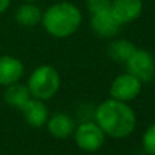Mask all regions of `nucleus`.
<instances>
[{"instance_id": "7ed1b4c3", "label": "nucleus", "mask_w": 155, "mask_h": 155, "mask_svg": "<svg viewBox=\"0 0 155 155\" xmlns=\"http://www.w3.org/2000/svg\"><path fill=\"white\" fill-rule=\"evenodd\" d=\"M26 87L32 97L47 102L58 94L61 74L52 64H40L30 73Z\"/></svg>"}, {"instance_id": "4468645a", "label": "nucleus", "mask_w": 155, "mask_h": 155, "mask_svg": "<svg viewBox=\"0 0 155 155\" xmlns=\"http://www.w3.org/2000/svg\"><path fill=\"white\" fill-rule=\"evenodd\" d=\"M136 50H137V47L135 45L133 41L126 40V38H117V40H113L111 44L108 45L107 52L113 61L125 64Z\"/></svg>"}, {"instance_id": "2eb2a0df", "label": "nucleus", "mask_w": 155, "mask_h": 155, "mask_svg": "<svg viewBox=\"0 0 155 155\" xmlns=\"http://www.w3.org/2000/svg\"><path fill=\"white\" fill-rule=\"evenodd\" d=\"M141 146L148 155H155V122L144 130L141 136Z\"/></svg>"}, {"instance_id": "0eeeda50", "label": "nucleus", "mask_w": 155, "mask_h": 155, "mask_svg": "<svg viewBox=\"0 0 155 155\" xmlns=\"http://www.w3.org/2000/svg\"><path fill=\"white\" fill-rule=\"evenodd\" d=\"M122 25L117 21L111 10L91 14V29L102 38H113L118 35Z\"/></svg>"}, {"instance_id": "a211bd4d", "label": "nucleus", "mask_w": 155, "mask_h": 155, "mask_svg": "<svg viewBox=\"0 0 155 155\" xmlns=\"http://www.w3.org/2000/svg\"><path fill=\"white\" fill-rule=\"evenodd\" d=\"M24 3H35V2H37V0H22Z\"/></svg>"}, {"instance_id": "423d86ee", "label": "nucleus", "mask_w": 155, "mask_h": 155, "mask_svg": "<svg viewBox=\"0 0 155 155\" xmlns=\"http://www.w3.org/2000/svg\"><path fill=\"white\" fill-rule=\"evenodd\" d=\"M126 71L137 77L141 82H148L155 77V58L150 51L137 50L125 63Z\"/></svg>"}, {"instance_id": "f3484780", "label": "nucleus", "mask_w": 155, "mask_h": 155, "mask_svg": "<svg viewBox=\"0 0 155 155\" xmlns=\"http://www.w3.org/2000/svg\"><path fill=\"white\" fill-rule=\"evenodd\" d=\"M11 6V0H0V15L4 14Z\"/></svg>"}, {"instance_id": "6e6552de", "label": "nucleus", "mask_w": 155, "mask_h": 155, "mask_svg": "<svg viewBox=\"0 0 155 155\" xmlns=\"http://www.w3.org/2000/svg\"><path fill=\"white\" fill-rule=\"evenodd\" d=\"M143 0H111V12L121 25L135 22L143 14Z\"/></svg>"}, {"instance_id": "f8f14e48", "label": "nucleus", "mask_w": 155, "mask_h": 155, "mask_svg": "<svg viewBox=\"0 0 155 155\" xmlns=\"http://www.w3.org/2000/svg\"><path fill=\"white\" fill-rule=\"evenodd\" d=\"M43 10L35 3H22L15 11V21L19 26L33 28L41 24Z\"/></svg>"}, {"instance_id": "f03ea898", "label": "nucleus", "mask_w": 155, "mask_h": 155, "mask_svg": "<svg viewBox=\"0 0 155 155\" xmlns=\"http://www.w3.org/2000/svg\"><path fill=\"white\" fill-rule=\"evenodd\" d=\"M82 24V12L71 2H58L43 11L41 25L55 38H68L76 35Z\"/></svg>"}, {"instance_id": "dca6fc26", "label": "nucleus", "mask_w": 155, "mask_h": 155, "mask_svg": "<svg viewBox=\"0 0 155 155\" xmlns=\"http://www.w3.org/2000/svg\"><path fill=\"white\" fill-rule=\"evenodd\" d=\"M85 4H87V10L91 14H96V12L110 10L111 0H85Z\"/></svg>"}, {"instance_id": "20e7f679", "label": "nucleus", "mask_w": 155, "mask_h": 155, "mask_svg": "<svg viewBox=\"0 0 155 155\" xmlns=\"http://www.w3.org/2000/svg\"><path fill=\"white\" fill-rule=\"evenodd\" d=\"M77 147L85 152H96L106 141L104 132L94 120H85L76 126L73 133Z\"/></svg>"}, {"instance_id": "39448f33", "label": "nucleus", "mask_w": 155, "mask_h": 155, "mask_svg": "<svg viewBox=\"0 0 155 155\" xmlns=\"http://www.w3.org/2000/svg\"><path fill=\"white\" fill-rule=\"evenodd\" d=\"M141 88H143V82L133 74L125 71V73L118 74L111 81L110 97L120 100V102L130 103L140 95Z\"/></svg>"}, {"instance_id": "1a4fd4ad", "label": "nucleus", "mask_w": 155, "mask_h": 155, "mask_svg": "<svg viewBox=\"0 0 155 155\" xmlns=\"http://www.w3.org/2000/svg\"><path fill=\"white\" fill-rule=\"evenodd\" d=\"M25 74V64L19 58L12 55L0 56V87H8L19 82Z\"/></svg>"}, {"instance_id": "9d476101", "label": "nucleus", "mask_w": 155, "mask_h": 155, "mask_svg": "<svg viewBox=\"0 0 155 155\" xmlns=\"http://www.w3.org/2000/svg\"><path fill=\"white\" fill-rule=\"evenodd\" d=\"M24 115V120L32 128H43L45 126L50 117V110L44 100L30 97L28 103L19 110Z\"/></svg>"}, {"instance_id": "ddd939ff", "label": "nucleus", "mask_w": 155, "mask_h": 155, "mask_svg": "<svg viewBox=\"0 0 155 155\" xmlns=\"http://www.w3.org/2000/svg\"><path fill=\"white\" fill-rule=\"evenodd\" d=\"M3 97H4V102H6L10 107L21 110V108L28 103V100L32 97V95H30L26 84H22V82L19 81V82H15V84H11V85H8V87H6Z\"/></svg>"}, {"instance_id": "f257e3e1", "label": "nucleus", "mask_w": 155, "mask_h": 155, "mask_svg": "<svg viewBox=\"0 0 155 155\" xmlns=\"http://www.w3.org/2000/svg\"><path fill=\"white\" fill-rule=\"evenodd\" d=\"M94 121L104 132L106 137L125 139L135 132L137 117L129 103L113 97L103 100L94 110Z\"/></svg>"}, {"instance_id": "9b49d317", "label": "nucleus", "mask_w": 155, "mask_h": 155, "mask_svg": "<svg viewBox=\"0 0 155 155\" xmlns=\"http://www.w3.org/2000/svg\"><path fill=\"white\" fill-rule=\"evenodd\" d=\"M45 126H47L48 133L52 137L68 139L70 136H73L77 124L74 121V118L66 114V113H55V114L48 117Z\"/></svg>"}]
</instances>
